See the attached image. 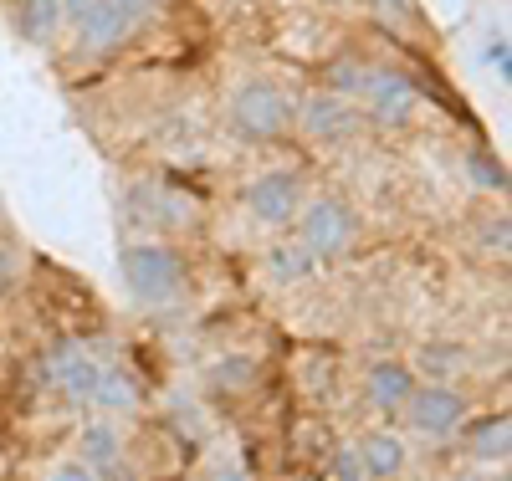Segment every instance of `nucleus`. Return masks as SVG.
<instances>
[{"label": "nucleus", "instance_id": "f257e3e1", "mask_svg": "<svg viewBox=\"0 0 512 481\" xmlns=\"http://www.w3.org/2000/svg\"><path fill=\"white\" fill-rule=\"evenodd\" d=\"M354 236H359L354 205L349 200H333V195L313 200L303 210V226H297V246H303L308 256H344L354 246Z\"/></svg>", "mask_w": 512, "mask_h": 481}, {"label": "nucleus", "instance_id": "f03ea898", "mask_svg": "<svg viewBox=\"0 0 512 481\" xmlns=\"http://www.w3.org/2000/svg\"><path fill=\"white\" fill-rule=\"evenodd\" d=\"M123 282L139 302H169L185 287V261L164 246H128L123 251Z\"/></svg>", "mask_w": 512, "mask_h": 481}, {"label": "nucleus", "instance_id": "7ed1b4c3", "mask_svg": "<svg viewBox=\"0 0 512 481\" xmlns=\"http://www.w3.org/2000/svg\"><path fill=\"white\" fill-rule=\"evenodd\" d=\"M287 123H292V103L277 93L272 82H246L236 93V103H231V128L241 139H251V144L277 139Z\"/></svg>", "mask_w": 512, "mask_h": 481}, {"label": "nucleus", "instance_id": "20e7f679", "mask_svg": "<svg viewBox=\"0 0 512 481\" xmlns=\"http://www.w3.org/2000/svg\"><path fill=\"white\" fill-rule=\"evenodd\" d=\"M149 6H154V0H93L88 21H82V41H88L93 52L118 47V41L149 16Z\"/></svg>", "mask_w": 512, "mask_h": 481}, {"label": "nucleus", "instance_id": "39448f33", "mask_svg": "<svg viewBox=\"0 0 512 481\" xmlns=\"http://www.w3.org/2000/svg\"><path fill=\"white\" fill-rule=\"evenodd\" d=\"M297 200H303V180H297L292 169H272V174H256L251 190H246V205L256 221L267 226H282L297 215Z\"/></svg>", "mask_w": 512, "mask_h": 481}, {"label": "nucleus", "instance_id": "423d86ee", "mask_svg": "<svg viewBox=\"0 0 512 481\" xmlns=\"http://www.w3.org/2000/svg\"><path fill=\"white\" fill-rule=\"evenodd\" d=\"M41 374H47L52 384H62L72 400H93L98 395V379H103V364H93L77 343H57L52 354L41 359Z\"/></svg>", "mask_w": 512, "mask_h": 481}, {"label": "nucleus", "instance_id": "0eeeda50", "mask_svg": "<svg viewBox=\"0 0 512 481\" xmlns=\"http://www.w3.org/2000/svg\"><path fill=\"white\" fill-rule=\"evenodd\" d=\"M364 93H369V118H374V123H384V128L410 123V113H415V82H410V77H400V72H374Z\"/></svg>", "mask_w": 512, "mask_h": 481}, {"label": "nucleus", "instance_id": "6e6552de", "mask_svg": "<svg viewBox=\"0 0 512 481\" xmlns=\"http://www.w3.org/2000/svg\"><path fill=\"white\" fill-rule=\"evenodd\" d=\"M405 405H410L415 430H425V435H451V430L461 425V415H466V400L456 395L451 384H431V389H420V395H410Z\"/></svg>", "mask_w": 512, "mask_h": 481}, {"label": "nucleus", "instance_id": "1a4fd4ad", "mask_svg": "<svg viewBox=\"0 0 512 481\" xmlns=\"http://www.w3.org/2000/svg\"><path fill=\"white\" fill-rule=\"evenodd\" d=\"M303 128L313 139H349L354 128H359V113H354V103L349 98H333V93H318V98H308L303 103Z\"/></svg>", "mask_w": 512, "mask_h": 481}, {"label": "nucleus", "instance_id": "9d476101", "mask_svg": "<svg viewBox=\"0 0 512 481\" xmlns=\"http://www.w3.org/2000/svg\"><path fill=\"white\" fill-rule=\"evenodd\" d=\"M354 456H359L364 476H374V481H390V476L405 466V446H400V435H390V430H374V435H364Z\"/></svg>", "mask_w": 512, "mask_h": 481}, {"label": "nucleus", "instance_id": "9b49d317", "mask_svg": "<svg viewBox=\"0 0 512 481\" xmlns=\"http://www.w3.org/2000/svg\"><path fill=\"white\" fill-rule=\"evenodd\" d=\"M415 395V379H410V369L405 364H374L369 369V400L379 405V410H395V405H405Z\"/></svg>", "mask_w": 512, "mask_h": 481}, {"label": "nucleus", "instance_id": "f8f14e48", "mask_svg": "<svg viewBox=\"0 0 512 481\" xmlns=\"http://www.w3.org/2000/svg\"><path fill=\"white\" fill-rule=\"evenodd\" d=\"M93 400L108 405V410H139L144 405V384L134 379V369H103Z\"/></svg>", "mask_w": 512, "mask_h": 481}, {"label": "nucleus", "instance_id": "ddd939ff", "mask_svg": "<svg viewBox=\"0 0 512 481\" xmlns=\"http://www.w3.org/2000/svg\"><path fill=\"white\" fill-rule=\"evenodd\" d=\"M57 21H62V0H21V31H26V41H36V47L52 41Z\"/></svg>", "mask_w": 512, "mask_h": 481}, {"label": "nucleus", "instance_id": "4468645a", "mask_svg": "<svg viewBox=\"0 0 512 481\" xmlns=\"http://www.w3.org/2000/svg\"><path fill=\"white\" fill-rule=\"evenodd\" d=\"M507 435H512L507 415H487V420L472 425V451H477L482 461H502V456H507Z\"/></svg>", "mask_w": 512, "mask_h": 481}, {"label": "nucleus", "instance_id": "2eb2a0df", "mask_svg": "<svg viewBox=\"0 0 512 481\" xmlns=\"http://www.w3.org/2000/svg\"><path fill=\"white\" fill-rule=\"evenodd\" d=\"M267 267H272L277 282H303V277H313V256L297 246V241H287V246H272Z\"/></svg>", "mask_w": 512, "mask_h": 481}, {"label": "nucleus", "instance_id": "dca6fc26", "mask_svg": "<svg viewBox=\"0 0 512 481\" xmlns=\"http://www.w3.org/2000/svg\"><path fill=\"white\" fill-rule=\"evenodd\" d=\"M82 466H93V471H103V466H113L118 461V435L108 430V425H88L82 430Z\"/></svg>", "mask_w": 512, "mask_h": 481}, {"label": "nucleus", "instance_id": "f3484780", "mask_svg": "<svg viewBox=\"0 0 512 481\" xmlns=\"http://www.w3.org/2000/svg\"><path fill=\"white\" fill-rule=\"evenodd\" d=\"M461 359H466L461 343H425V348H420V369L431 374V379H451V374L461 369Z\"/></svg>", "mask_w": 512, "mask_h": 481}, {"label": "nucleus", "instance_id": "a211bd4d", "mask_svg": "<svg viewBox=\"0 0 512 481\" xmlns=\"http://www.w3.org/2000/svg\"><path fill=\"white\" fill-rule=\"evenodd\" d=\"M369 67L364 62H333V72H328V82H333V98H344V93H364L369 87Z\"/></svg>", "mask_w": 512, "mask_h": 481}, {"label": "nucleus", "instance_id": "6ab92c4d", "mask_svg": "<svg viewBox=\"0 0 512 481\" xmlns=\"http://www.w3.org/2000/svg\"><path fill=\"white\" fill-rule=\"evenodd\" d=\"M328 471H333V481H364V466H359V456H354V451H333Z\"/></svg>", "mask_w": 512, "mask_h": 481}, {"label": "nucleus", "instance_id": "aec40b11", "mask_svg": "<svg viewBox=\"0 0 512 481\" xmlns=\"http://www.w3.org/2000/svg\"><path fill=\"white\" fill-rule=\"evenodd\" d=\"M472 174H477L482 185H492V190H507V169H497L487 154H472Z\"/></svg>", "mask_w": 512, "mask_h": 481}, {"label": "nucleus", "instance_id": "412c9836", "mask_svg": "<svg viewBox=\"0 0 512 481\" xmlns=\"http://www.w3.org/2000/svg\"><path fill=\"white\" fill-rule=\"evenodd\" d=\"M487 62L502 72V82H507V72H512V52H507V36H492V47H487Z\"/></svg>", "mask_w": 512, "mask_h": 481}, {"label": "nucleus", "instance_id": "4be33fe9", "mask_svg": "<svg viewBox=\"0 0 512 481\" xmlns=\"http://www.w3.org/2000/svg\"><path fill=\"white\" fill-rule=\"evenodd\" d=\"M52 481H98V471L82 466V461H62V466L52 471Z\"/></svg>", "mask_w": 512, "mask_h": 481}, {"label": "nucleus", "instance_id": "5701e85b", "mask_svg": "<svg viewBox=\"0 0 512 481\" xmlns=\"http://www.w3.org/2000/svg\"><path fill=\"white\" fill-rule=\"evenodd\" d=\"M11 282H16V256H11L6 246H0V297L11 292Z\"/></svg>", "mask_w": 512, "mask_h": 481}, {"label": "nucleus", "instance_id": "b1692460", "mask_svg": "<svg viewBox=\"0 0 512 481\" xmlns=\"http://www.w3.org/2000/svg\"><path fill=\"white\" fill-rule=\"evenodd\" d=\"M62 11L82 26V21H88V11H93V0H62Z\"/></svg>", "mask_w": 512, "mask_h": 481}, {"label": "nucleus", "instance_id": "393cba45", "mask_svg": "<svg viewBox=\"0 0 512 481\" xmlns=\"http://www.w3.org/2000/svg\"><path fill=\"white\" fill-rule=\"evenodd\" d=\"M98 481H134V476L118 471V461H113V466H103V471H98Z\"/></svg>", "mask_w": 512, "mask_h": 481}, {"label": "nucleus", "instance_id": "a878e982", "mask_svg": "<svg viewBox=\"0 0 512 481\" xmlns=\"http://www.w3.org/2000/svg\"><path fill=\"white\" fill-rule=\"evenodd\" d=\"M210 481H246V476H241V471H216Z\"/></svg>", "mask_w": 512, "mask_h": 481}, {"label": "nucleus", "instance_id": "bb28decb", "mask_svg": "<svg viewBox=\"0 0 512 481\" xmlns=\"http://www.w3.org/2000/svg\"><path fill=\"white\" fill-rule=\"evenodd\" d=\"M328 6H349V0H328Z\"/></svg>", "mask_w": 512, "mask_h": 481}]
</instances>
